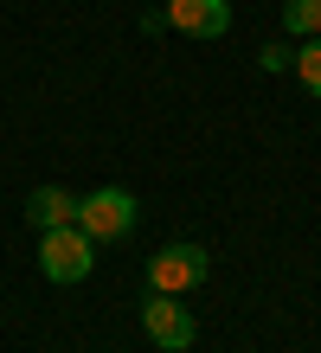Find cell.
<instances>
[{
	"label": "cell",
	"mask_w": 321,
	"mask_h": 353,
	"mask_svg": "<svg viewBox=\"0 0 321 353\" xmlns=\"http://www.w3.org/2000/svg\"><path fill=\"white\" fill-rule=\"evenodd\" d=\"M135 212H142V205H135L128 186H97V193L77 199V232L90 244H116V238L135 232Z\"/></svg>",
	"instance_id": "1"
},
{
	"label": "cell",
	"mask_w": 321,
	"mask_h": 353,
	"mask_svg": "<svg viewBox=\"0 0 321 353\" xmlns=\"http://www.w3.org/2000/svg\"><path fill=\"white\" fill-rule=\"evenodd\" d=\"M97 263V244L77 232V225H52L39 232V276L46 283H84Z\"/></svg>",
	"instance_id": "2"
},
{
	"label": "cell",
	"mask_w": 321,
	"mask_h": 353,
	"mask_svg": "<svg viewBox=\"0 0 321 353\" xmlns=\"http://www.w3.org/2000/svg\"><path fill=\"white\" fill-rule=\"evenodd\" d=\"M206 270H212L206 244H167V251L148 257V289L155 296H186L193 283H206Z\"/></svg>",
	"instance_id": "3"
},
{
	"label": "cell",
	"mask_w": 321,
	"mask_h": 353,
	"mask_svg": "<svg viewBox=\"0 0 321 353\" xmlns=\"http://www.w3.org/2000/svg\"><path fill=\"white\" fill-rule=\"evenodd\" d=\"M142 334L155 341V347H167V353H186L193 347V308H180V296H155L148 289V302H142Z\"/></svg>",
	"instance_id": "4"
},
{
	"label": "cell",
	"mask_w": 321,
	"mask_h": 353,
	"mask_svg": "<svg viewBox=\"0 0 321 353\" xmlns=\"http://www.w3.org/2000/svg\"><path fill=\"white\" fill-rule=\"evenodd\" d=\"M161 26H174L186 39H225L231 0H167V7H161Z\"/></svg>",
	"instance_id": "5"
},
{
	"label": "cell",
	"mask_w": 321,
	"mask_h": 353,
	"mask_svg": "<svg viewBox=\"0 0 321 353\" xmlns=\"http://www.w3.org/2000/svg\"><path fill=\"white\" fill-rule=\"evenodd\" d=\"M26 219L39 225V232H52V225H77V199L64 193V186H32Z\"/></svg>",
	"instance_id": "6"
},
{
	"label": "cell",
	"mask_w": 321,
	"mask_h": 353,
	"mask_svg": "<svg viewBox=\"0 0 321 353\" xmlns=\"http://www.w3.org/2000/svg\"><path fill=\"white\" fill-rule=\"evenodd\" d=\"M283 32L289 39H321V0H283Z\"/></svg>",
	"instance_id": "7"
},
{
	"label": "cell",
	"mask_w": 321,
	"mask_h": 353,
	"mask_svg": "<svg viewBox=\"0 0 321 353\" xmlns=\"http://www.w3.org/2000/svg\"><path fill=\"white\" fill-rule=\"evenodd\" d=\"M289 71L302 77V90H309V97H321V39H302V46H295Z\"/></svg>",
	"instance_id": "8"
},
{
	"label": "cell",
	"mask_w": 321,
	"mask_h": 353,
	"mask_svg": "<svg viewBox=\"0 0 321 353\" xmlns=\"http://www.w3.org/2000/svg\"><path fill=\"white\" fill-rule=\"evenodd\" d=\"M289 58H295V46H270V52H257V65L264 71H289Z\"/></svg>",
	"instance_id": "9"
}]
</instances>
